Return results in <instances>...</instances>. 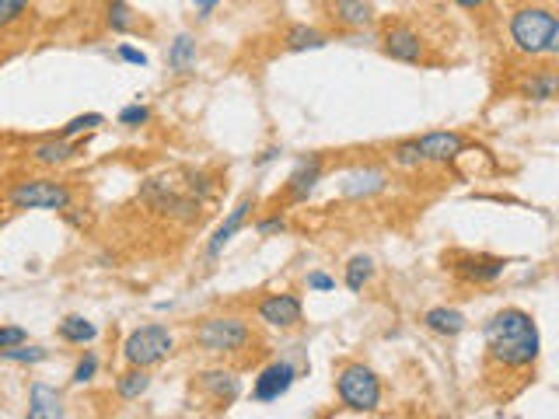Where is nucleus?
<instances>
[{"instance_id":"nucleus-1","label":"nucleus","mask_w":559,"mask_h":419,"mask_svg":"<svg viewBox=\"0 0 559 419\" xmlns=\"http://www.w3.org/2000/svg\"><path fill=\"white\" fill-rule=\"evenodd\" d=\"M486 336V353L497 367L507 371H521V367H532L539 360L542 340H539V325L528 311L521 308H503L493 319L486 321L482 329Z\"/></svg>"},{"instance_id":"nucleus-2","label":"nucleus","mask_w":559,"mask_h":419,"mask_svg":"<svg viewBox=\"0 0 559 419\" xmlns=\"http://www.w3.org/2000/svg\"><path fill=\"white\" fill-rule=\"evenodd\" d=\"M511 42L524 57H556L559 53V21L553 7L528 4L511 15Z\"/></svg>"},{"instance_id":"nucleus-3","label":"nucleus","mask_w":559,"mask_h":419,"mask_svg":"<svg viewBox=\"0 0 559 419\" xmlns=\"http://www.w3.org/2000/svg\"><path fill=\"white\" fill-rule=\"evenodd\" d=\"M336 392H340L343 405L353 409V413H374L381 405V381L364 363H346V367H340Z\"/></svg>"},{"instance_id":"nucleus-4","label":"nucleus","mask_w":559,"mask_h":419,"mask_svg":"<svg viewBox=\"0 0 559 419\" xmlns=\"http://www.w3.org/2000/svg\"><path fill=\"white\" fill-rule=\"evenodd\" d=\"M248 342L252 329L238 315H214L196 329V346L203 353H241Z\"/></svg>"},{"instance_id":"nucleus-5","label":"nucleus","mask_w":559,"mask_h":419,"mask_svg":"<svg viewBox=\"0 0 559 419\" xmlns=\"http://www.w3.org/2000/svg\"><path fill=\"white\" fill-rule=\"evenodd\" d=\"M70 189L67 182L57 179H21L7 189V203L15 210H67L70 206Z\"/></svg>"},{"instance_id":"nucleus-6","label":"nucleus","mask_w":559,"mask_h":419,"mask_svg":"<svg viewBox=\"0 0 559 419\" xmlns=\"http://www.w3.org/2000/svg\"><path fill=\"white\" fill-rule=\"evenodd\" d=\"M172 350H175V340H172V332H168L164 325H140V329H133V332L126 336V342H122V360H126L130 367L147 371V367L161 363Z\"/></svg>"},{"instance_id":"nucleus-7","label":"nucleus","mask_w":559,"mask_h":419,"mask_svg":"<svg viewBox=\"0 0 559 419\" xmlns=\"http://www.w3.org/2000/svg\"><path fill=\"white\" fill-rule=\"evenodd\" d=\"M256 315L269 329H298L304 319V304L298 294H266L256 308Z\"/></svg>"},{"instance_id":"nucleus-8","label":"nucleus","mask_w":559,"mask_h":419,"mask_svg":"<svg viewBox=\"0 0 559 419\" xmlns=\"http://www.w3.org/2000/svg\"><path fill=\"white\" fill-rule=\"evenodd\" d=\"M298 378V371H294V363H287V360H273L269 367H262L256 384H252V399L256 402H277L280 395H287L290 392V384Z\"/></svg>"},{"instance_id":"nucleus-9","label":"nucleus","mask_w":559,"mask_h":419,"mask_svg":"<svg viewBox=\"0 0 559 419\" xmlns=\"http://www.w3.org/2000/svg\"><path fill=\"white\" fill-rule=\"evenodd\" d=\"M451 269L459 273L461 279L469 283H493V279L503 277L507 269V259H497V256H472V252H459L451 256Z\"/></svg>"},{"instance_id":"nucleus-10","label":"nucleus","mask_w":559,"mask_h":419,"mask_svg":"<svg viewBox=\"0 0 559 419\" xmlns=\"http://www.w3.org/2000/svg\"><path fill=\"white\" fill-rule=\"evenodd\" d=\"M417 143H419V154H423V161L451 164V161L461 154L465 137H461V133H455V130H434V133H423V137H417Z\"/></svg>"},{"instance_id":"nucleus-11","label":"nucleus","mask_w":559,"mask_h":419,"mask_svg":"<svg viewBox=\"0 0 559 419\" xmlns=\"http://www.w3.org/2000/svg\"><path fill=\"white\" fill-rule=\"evenodd\" d=\"M322 168H325V161H322V154H308V158L298 161V168L290 172V179H287V200L290 203H304L311 193H315V185H319L322 179Z\"/></svg>"},{"instance_id":"nucleus-12","label":"nucleus","mask_w":559,"mask_h":419,"mask_svg":"<svg viewBox=\"0 0 559 419\" xmlns=\"http://www.w3.org/2000/svg\"><path fill=\"white\" fill-rule=\"evenodd\" d=\"M381 49H385V57H392V60L399 63H419V57H423V39H419L409 25H396V28L385 32Z\"/></svg>"},{"instance_id":"nucleus-13","label":"nucleus","mask_w":559,"mask_h":419,"mask_svg":"<svg viewBox=\"0 0 559 419\" xmlns=\"http://www.w3.org/2000/svg\"><path fill=\"white\" fill-rule=\"evenodd\" d=\"M200 388L217 402V405H231V402L241 395V381L235 371H224V367H214V371H203L200 374Z\"/></svg>"},{"instance_id":"nucleus-14","label":"nucleus","mask_w":559,"mask_h":419,"mask_svg":"<svg viewBox=\"0 0 559 419\" xmlns=\"http://www.w3.org/2000/svg\"><path fill=\"white\" fill-rule=\"evenodd\" d=\"M248 210H256V196H245V200L227 214V217L217 224V231H214V238H210V245H206V256L210 259H217L220 252H224V245L235 238L241 231V224H245V217H248Z\"/></svg>"},{"instance_id":"nucleus-15","label":"nucleus","mask_w":559,"mask_h":419,"mask_svg":"<svg viewBox=\"0 0 559 419\" xmlns=\"http://www.w3.org/2000/svg\"><path fill=\"white\" fill-rule=\"evenodd\" d=\"M25 419H63V395L57 388L36 381L28 388V413H25Z\"/></svg>"},{"instance_id":"nucleus-16","label":"nucleus","mask_w":559,"mask_h":419,"mask_svg":"<svg viewBox=\"0 0 559 419\" xmlns=\"http://www.w3.org/2000/svg\"><path fill=\"white\" fill-rule=\"evenodd\" d=\"M385 185H388V175H385L381 168H357V172H350V175L343 179L340 193L343 196H350V200H364V196L385 193Z\"/></svg>"},{"instance_id":"nucleus-17","label":"nucleus","mask_w":559,"mask_h":419,"mask_svg":"<svg viewBox=\"0 0 559 419\" xmlns=\"http://www.w3.org/2000/svg\"><path fill=\"white\" fill-rule=\"evenodd\" d=\"M423 325L438 336H461L469 329V319L459 308H430V311H423Z\"/></svg>"},{"instance_id":"nucleus-18","label":"nucleus","mask_w":559,"mask_h":419,"mask_svg":"<svg viewBox=\"0 0 559 419\" xmlns=\"http://www.w3.org/2000/svg\"><path fill=\"white\" fill-rule=\"evenodd\" d=\"M332 18L346 25V28H364V25L374 21V11H371L367 0H336L332 4Z\"/></svg>"},{"instance_id":"nucleus-19","label":"nucleus","mask_w":559,"mask_h":419,"mask_svg":"<svg viewBox=\"0 0 559 419\" xmlns=\"http://www.w3.org/2000/svg\"><path fill=\"white\" fill-rule=\"evenodd\" d=\"M283 46H287L290 53H308V49H322V46H329V36L319 32V28H311V25H290Z\"/></svg>"},{"instance_id":"nucleus-20","label":"nucleus","mask_w":559,"mask_h":419,"mask_svg":"<svg viewBox=\"0 0 559 419\" xmlns=\"http://www.w3.org/2000/svg\"><path fill=\"white\" fill-rule=\"evenodd\" d=\"M78 154V147L70 143V140H46V143H39L36 151H32V161H39V164H46V168H57V164H67V161Z\"/></svg>"},{"instance_id":"nucleus-21","label":"nucleus","mask_w":559,"mask_h":419,"mask_svg":"<svg viewBox=\"0 0 559 419\" xmlns=\"http://www.w3.org/2000/svg\"><path fill=\"white\" fill-rule=\"evenodd\" d=\"M559 91V78L556 70H542V74H532V78L521 84V95L532 101H553Z\"/></svg>"},{"instance_id":"nucleus-22","label":"nucleus","mask_w":559,"mask_h":419,"mask_svg":"<svg viewBox=\"0 0 559 419\" xmlns=\"http://www.w3.org/2000/svg\"><path fill=\"white\" fill-rule=\"evenodd\" d=\"M193 63H196V39H193L189 32H182V36H175V42L168 46V67L179 70V74H185V70H193Z\"/></svg>"},{"instance_id":"nucleus-23","label":"nucleus","mask_w":559,"mask_h":419,"mask_svg":"<svg viewBox=\"0 0 559 419\" xmlns=\"http://www.w3.org/2000/svg\"><path fill=\"white\" fill-rule=\"evenodd\" d=\"M57 332H60L63 342H74V346H84V342H91L95 336H99V329L84 319V315H67V319L60 321Z\"/></svg>"},{"instance_id":"nucleus-24","label":"nucleus","mask_w":559,"mask_h":419,"mask_svg":"<svg viewBox=\"0 0 559 419\" xmlns=\"http://www.w3.org/2000/svg\"><path fill=\"white\" fill-rule=\"evenodd\" d=\"M147 388H151V374L140 371V367H130V371L120 374V381H116V392H120V399H126V402L140 399Z\"/></svg>"},{"instance_id":"nucleus-25","label":"nucleus","mask_w":559,"mask_h":419,"mask_svg":"<svg viewBox=\"0 0 559 419\" xmlns=\"http://www.w3.org/2000/svg\"><path fill=\"white\" fill-rule=\"evenodd\" d=\"M371 279H374V262L367 259V256H353V259L346 262V287L353 294H360Z\"/></svg>"},{"instance_id":"nucleus-26","label":"nucleus","mask_w":559,"mask_h":419,"mask_svg":"<svg viewBox=\"0 0 559 419\" xmlns=\"http://www.w3.org/2000/svg\"><path fill=\"white\" fill-rule=\"evenodd\" d=\"M0 360H7V363H42V360H49V350L21 342V346H11V350H0Z\"/></svg>"},{"instance_id":"nucleus-27","label":"nucleus","mask_w":559,"mask_h":419,"mask_svg":"<svg viewBox=\"0 0 559 419\" xmlns=\"http://www.w3.org/2000/svg\"><path fill=\"white\" fill-rule=\"evenodd\" d=\"M99 126H105V116H101V112H84V116H74V120L63 126L60 140L80 137V133H91V130H99Z\"/></svg>"},{"instance_id":"nucleus-28","label":"nucleus","mask_w":559,"mask_h":419,"mask_svg":"<svg viewBox=\"0 0 559 419\" xmlns=\"http://www.w3.org/2000/svg\"><path fill=\"white\" fill-rule=\"evenodd\" d=\"M392 161H396L399 168H419V164H423L419 143L417 140H399V143L392 147Z\"/></svg>"},{"instance_id":"nucleus-29","label":"nucleus","mask_w":559,"mask_h":419,"mask_svg":"<svg viewBox=\"0 0 559 419\" xmlns=\"http://www.w3.org/2000/svg\"><path fill=\"white\" fill-rule=\"evenodd\" d=\"M109 28H112V32H130V28H133V11H130V4H126V0H112V4H109Z\"/></svg>"},{"instance_id":"nucleus-30","label":"nucleus","mask_w":559,"mask_h":419,"mask_svg":"<svg viewBox=\"0 0 559 419\" xmlns=\"http://www.w3.org/2000/svg\"><path fill=\"white\" fill-rule=\"evenodd\" d=\"M151 122V109L147 105H126L120 112V126H130V130H137V126H147Z\"/></svg>"},{"instance_id":"nucleus-31","label":"nucleus","mask_w":559,"mask_h":419,"mask_svg":"<svg viewBox=\"0 0 559 419\" xmlns=\"http://www.w3.org/2000/svg\"><path fill=\"white\" fill-rule=\"evenodd\" d=\"M28 4H32V0H0V28L15 25V21L28 11Z\"/></svg>"},{"instance_id":"nucleus-32","label":"nucleus","mask_w":559,"mask_h":419,"mask_svg":"<svg viewBox=\"0 0 559 419\" xmlns=\"http://www.w3.org/2000/svg\"><path fill=\"white\" fill-rule=\"evenodd\" d=\"M95 371H99V357L95 353H84L80 363L74 367V384H88V381L95 378Z\"/></svg>"},{"instance_id":"nucleus-33","label":"nucleus","mask_w":559,"mask_h":419,"mask_svg":"<svg viewBox=\"0 0 559 419\" xmlns=\"http://www.w3.org/2000/svg\"><path fill=\"white\" fill-rule=\"evenodd\" d=\"M21 342H28V332L21 325H0V350H11Z\"/></svg>"},{"instance_id":"nucleus-34","label":"nucleus","mask_w":559,"mask_h":419,"mask_svg":"<svg viewBox=\"0 0 559 419\" xmlns=\"http://www.w3.org/2000/svg\"><path fill=\"white\" fill-rule=\"evenodd\" d=\"M308 290L329 294V290H336V279L329 277V273H308Z\"/></svg>"},{"instance_id":"nucleus-35","label":"nucleus","mask_w":559,"mask_h":419,"mask_svg":"<svg viewBox=\"0 0 559 419\" xmlns=\"http://www.w3.org/2000/svg\"><path fill=\"white\" fill-rule=\"evenodd\" d=\"M63 217H67V224H70V227H78V231H84V227L91 224V217H88V214H80V206H74V203L63 210Z\"/></svg>"},{"instance_id":"nucleus-36","label":"nucleus","mask_w":559,"mask_h":419,"mask_svg":"<svg viewBox=\"0 0 559 419\" xmlns=\"http://www.w3.org/2000/svg\"><path fill=\"white\" fill-rule=\"evenodd\" d=\"M259 235H283L287 231V220L283 217H266V220H259V227H256Z\"/></svg>"},{"instance_id":"nucleus-37","label":"nucleus","mask_w":559,"mask_h":419,"mask_svg":"<svg viewBox=\"0 0 559 419\" xmlns=\"http://www.w3.org/2000/svg\"><path fill=\"white\" fill-rule=\"evenodd\" d=\"M120 60L133 63V67H147V53H140V49H133V46H126V42H122V46H120Z\"/></svg>"},{"instance_id":"nucleus-38","label":"nucleus","mask_w":559,"mask_h":419,"mask_svg":"<svg viewBox=\"0 0 559 419\" xmlns=\"http://www.w3.org/2000/svg\"><path fill=\"white\" fill-rule=\"evenodd\" d=\"M220 0H193V7H196V11H200L203 18H206V15H214V7H217Z\"/></svg>"},{"instance_id":"nucleus-39","label":"nucleus","mask_w":559,"mask_h":419,"mask_svg":"<svg viewBox=\"0 0 559 419\" xmlns=\"http://www.w3.org/2000/svg\"><path fill=\"white\" fill-rule=\"evenodd\" d=\"M459 7H465V11H480V7H486L490 0H455Z\"/></svg>"},{"instance_id":"nucleus-40","label":"nucleus","mask_w":559,"mask_h":419,"mask_svg":"<svg viewBox=\"0 0 559 419\" xmlns=\"http://www.w3.org/2000/svg\"><path fill=\"white\" fill-rule=\"evenodd\" d=\"M273 158H280L277 147H269V151H266V154H262V158H259V164H269V161H273Z\"/></svg>"},{"instance_id":"nucleus-41","label":"nucleus","mask_w":559,"mask_h":419,"mask_svg":"<svg viewBox=\"0 0 559 419\" xmlns=\"http://www.w3.org/2000/svg\"><path fill=\"white\" fill-rule=\"evenodd\" d=\"M438 419H448V416H438Z\"/></svg>"}]
</instances>
